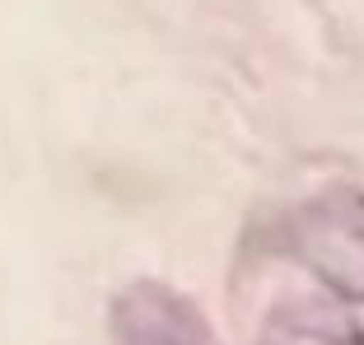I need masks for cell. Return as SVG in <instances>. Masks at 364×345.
I'll return each instance as SVG.
<instances>
[{
	"mask_svg": "<svg viewBox=\"0 0 364 345\" xmlns=\"http://www.w3.org/2000/svg\"><path fill=\"white\" fill-rule=\"evenodd\" d=\"M289 252L309 266L327 294L346 303H364V192L327 187L304 201L289 219Z\"/></svg>",
	"mask_w": 364,
	"mask_h": 345,
	"instance_id": "6da1fadb",
	"label": "cell"
},
{
	"mask_svg": "<svg viewBox=\"0 0 364 345\" xmlns=\"http://www.w3.org/2000/svg\"><path fill=\"white\" fill-rule=\"evenodd\" d=\"M112 345H215L201 308L159 280H136L112 299Z\"/></svg>",
	"mask_w": 364,
	"mask_h": 345,
	"instance_id": "7a4b0ae2",
	"label": "cell"
},
{
	"mask_svg": "<svg viewBox=\"0 0 364 345\" xmlns=\"http://www.w3.org/2000/svg\"><path fill=\"white\" fill-rule=\"evenodd\" d=\"M257 345H364V327L322 299H289L262 322Z\"/></svg>",
	"mask_w": 364,
	"mask_h": 345,
	"instance_id": "3957f363",
	"label": "cell"
}]
</instances>
